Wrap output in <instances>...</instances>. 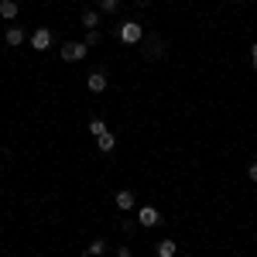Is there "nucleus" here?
<instances>
[{
    "label": "nucleus",
    "instance_id": "nucleus-1",
    "mask_svg": "<svg viewBox=\"0 0 257 257\" xmlns=\"http://www.w3.org/2000/svg\"><path fill=\"white\" fill-rule=\"evenodd\" d=\"M117 38L123 41V45H138L141 38H144V28H141V21H123L117 28Z\"/></svg>",
    "mask_w": 257,
    "mask_h": 257
},
{
    "label": "nucleus",
    "instance_id": "nucleus-2",
    "mask_svg": "<svg viewBox=\"0 0 257 257\" xmlns=\"http://www.w3.org/2000/svg\"><path fill=\"white\" fill-rule=\"evenodd\" d=\"M86 52H89V48H86L82 41H65V45H62V59L65 62H82Z\"/></svg>",
    "mask_w": 257,
    "mask_h": 257
},
{
    "label": "nucleus",
    "instance_id": "nucleus-3",
    "mask_svg": "<svg viewBox=\"0 0 257 257\" xmlns=\"http://www.w3.org/2000/svg\"><path fill=\"white\" fill-rule=\"evenodd\" d=\"M138 223H141V226H158L161 213L155 209V206H141V209H138Z\"/></svg>",
    "mask_w": 257,
    "mask_h": 257
},
{
    "label": "nucleus",
    "instance_id": "nucleus-4",
    "mask_svg": "<svg viewBox=\"0 0 257 257\" xmlns=\"http://www.w3.org/2000/svg\"><path fill=\"white\" fill-rule=\"evenodd\" d=\"M31 48H38V52H48V48H52V31H48V28H38V31L31 35Z\"/></svg>",
    "mask_w": 257,
    "mask_h": 257
},
{
    "label": "nucleus",
    "instance_id": "nucleus-5",
    "mask_svg": "<svg viewBox=\"0 0 257 257\" xmlns=\"http://www.w3.org/2000/svg\"><path fill=\"white\" fill-rule=\"evenodd\" d=\"M86 89H89V93H103V89H106V72H103V69L89 72V76H86Z\"/></svg>",
    "mask_w": 257,
    "mask_h": 257
},
{
    "label": "nucleus",
    "instance_id": "nucleus-6",
    "mask_svg": "<svg viewBox=\"0 0 257 257\" xmlns=\"http://www.w3.org/2000/svg\"><path fill=\"white\" fill-rule=\"evenodd\" d=\"M113 202H117L120 213H131V209H134V192H131V189H120L117 196H113Z\"/></svg>",
    "mask_w": 257,
    "mask_h": 257
},
{
    "label": "nucleus",
    "instance_id": "nucleus-7",
    "mask_svg": "<svg viewBox=\"0 0 257 257\" xmlns=\"http://www.w3.org/2000/svg\"><path fill=\"white\" fill-rule=\"evenodd\" d=\"M24 38H28V35L21 31L18 24H11V28H7V35H4V41H7L11 48H18V45H24Z\"/></svg>",
    "mask_w": 257,
    "mask_h": 257
},
{
    "label": "nucleus",
    "instance_id": "nucleus-8",
    "mask_svg": "<svg viewBox=\"0 0 257 257\" xmlns=\"http://www.w3.org/2000/svg\"><path fill=\"white\" fill-rule=\"evenodd\" d=\"M18 11H21L18 0H0V18H4V21H14V18H18Z\"/></svg>",
    "mask_w": 257,
    "mask_h": 257
},
{
    "label": "nucleus",
    "instance_id": "nucleus-9",
    "mask_svg": "<svg viewBox=\"0 0 257 257\" xmlns=\"http://www.w3.org/2000/svg\"><path fill=\"white\" fill-rule=\"evenodd\" d=\"M155 254H158V257H175L178 254V243H175V240H161Z\"/></svg>",
    "mask_w": 257,
    "mask_h": 257
},
{
    "label": "nucleus",
    "instance_id": "nucleus-10",
    "mask_svg": "<svg viewBox=\"0 0 257 257\" xmlns=\"http://www.w3.org/2000/svg\"><path fill=\"white\" fill-rule=\"evenodd\" d=\"M113 144H117V138H113L110 131H106V134H99V138H96V148H99V151H113Z\"/></svg>",
    "mask_w": 257,
    "mask_h": 257
},
{
    "label": "nucleus",
    "instance_id": "nucleus-11",
    "mask_svg": "<svg viewBox=\"0 0 257 257\" xmlns=\"http://www.w3.org/2000/svg\"><path fill=\"white\" fill-rule=\"evenodd\" d=\"M96 24H99L96 11H86V14H82V28H86V31H96Z\"/></svg>",
    "mask_w": 257,
    "mask_h": 257
},
{
    "label": "nucleus",
    "instance_id": "nucleus-12",
    "mask_svg": "<svg viewBox=\"0 0 257 257\" xmlns=\"http://www.w3.org/2000/svg\"><path fill=\"white\" fill-rule=\"evenodd\" d=\"M99 254H106V240H93L86 247V257H99Z\"/></svg>",
    "mask_w": 257,
    "mask_h": 257
},
{
    "label": "nucleus",
    "instance_id": "nucleus-13",
    "mask_svg": "<svg viewBox=\"0 0 257 257\" xmlns=\"http://www.w3.org/2000/svg\"><path fill=\"white\" fill-rule=\"evenodd\" d=\"M89 131H93V138H99V134H106V123H103V120H89Z\"/></svg>",
    "mask_w": 257,
    "mask_h": 257
},
{
    "label": "nucleus",
    "instance_id": "nucleus-14",
    "mask_svg": "<svg viewBox=\"0 0 257 257\" xmlns=\"http://www.w3.org/2000/svg\"><path fill=\"white\" fill-rule=\"evenodd\" d=\"M82 45H86V48H93V45H99V31H86V38H82Z\"/></svg>",
    "mask_w": 257,
    "mask_h": 257
},
{
    "label": "nucleus",
    "instance_id": "nucleus-15",
    "mask_svg": "<svg viewBox=\"0 0 257 257\" xmlns=\"http://www.w3.org/2000/svg\"><path fill=\"white\" fill-rule=\"evenodd\" d=\"M120 7V0H99V11H106V14H113Z\"/></svg>",
    "mask_w": 257,
    "mask_h": 257
},
{
    "label": "nucleus",
    "instance_id": "nucleus-16",
    "mask_svg": "<svg viewBox=\"0 0 257 257\" xmlns=\"http://www.w3.org/2000/svg\"><path fill=\"white\" fill-rule=\"evenodd\" d=\"M247 175H250V182H257V161L250 165V168H247Z\"/></svg>",
    "mask_w": 257,
    "mask_h": 257
},
{
    "label": "nucleus",
    "instance_id": "nucleus-17",
    "mask_svg": "<svg viewBox=\"0 0 257 257\" xmlns=\"http://www.w3.org/2000/svg\"><path fill=\"white\" fill-rule=\"evenodd\" d=\"M250 62H254V69H257V45L250 48Z\"/></svg>",
    "mask_w": 257,
    "mask_h": 257
}]
</instances>
